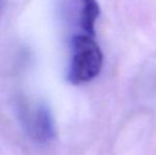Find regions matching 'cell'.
<instances>
[{
    "label": "cell",
    "instance_id": "2",
    "mask_svg": "<svg viewBox=\"0 0 156 155\" xmlns=\"http://www.w3.org/2000/svg\"><path fill=\"white\" fill-rule=\"evenodd\" d=\"M21 123L28 136L38 143H47L55 137V124L50 110L43 103H23L19 111Z\"/></svg>",
    "mask_w": 156,
    "mask_h": 155
},
{
    "label": "cell",
    "instance_id": "1",
    "mask_svg": "<svg viewBox=\"0 0 156 155\" xmlns=\"http://www.w3.org/2000/svg\"><path fill=\"white\" fill-rule=\"evenodd\" d=\"M103 55L93 36L87 34L76 35L71 43L68 79L73 84H82L93 80L102 68Z\"/></svg>",
    "mask_w": 156,
    "mask_h": 155
},
{
    "label": "cell",
    "instance_id": "3",
    "mask_svg": "<svg viewBox=\"0 0 156 155\" xmlns=\"http://www.w3.org/2000/svg\"><path fill=\"white\" fill-rule=\"evenodd\" d=\"M81 3L80 26L85 34L94 37L96 23L100 16L101 9L98 0H79Z\"/></svg>",
    "mask_w": 156,
    "mask_h": 155
}]
</instances>
